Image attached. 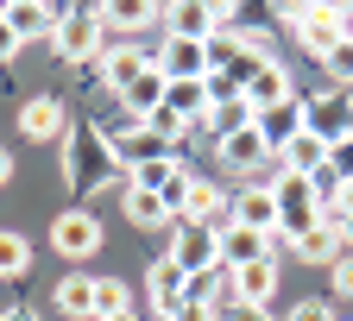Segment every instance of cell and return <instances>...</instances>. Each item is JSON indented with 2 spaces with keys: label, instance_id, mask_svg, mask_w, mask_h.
Returning a JSON list of instances; mask_svg holds the SVG:
<instances>
[{
  "label": "cell",
  "instance_id": "1",
  "mask_svg": "<svg viewBox=\"0 0 353 321\" xmlns=\"http://www.w3.org/2000/svg\"><path fill=\"white\" fill-rule=\"evenodd\" d=\"M63 183H70L76 196L126 189V164L114 158V145H108V132H101V126L76 120V126L63 132Z\"/></svg>",
  "mask_w": 353,
  "mask_h": 321
},
{
  "label": "cell",
  "instance_id": "2",
  "mask_svg": "<svg viewBox=\"0 0 353 321\" xmlns=\"http://www.w3.org/2000/svg\"><path fill=\"white\" fill-rule=\"evenodd\" d=\"M272 196H278V240H303L309 227H322V189H316V176H296V170H278L272 183Z\"/></svg>",
  "mask_w": 353,
  "mask_h": 321
},
{
  "label": "cell",
  "instance_id": "3",
  "mask_svg": "<svg viewBox=\"0 0 353 321\" xmlns=\"http://www.w3.org/2000/svg\"><path fill=\"white\" fill-rule=\"evenodd\" d=\"M164 258L183 271V278H208V271H221V234L214 227H196V220H176Z\"/></svg>",
  "mask_w": 353,
  "mask_h": 321
},
{
  "label": "cell",
  "instance_id": "4",
  "mask_svg": "<svg viewBox=\"0 0 353 321\" xmlns=\"http://www.w3.org/2000/svg\"><path fill=\"white\" fill-rule=\"evenodd\" d=\"M284 25L296 32V44H303V51L309 57H328L334 51V44L347 38V19H341V7H284Z\"/></svg>",
  "mask_w": 353,
  "mask_h": 321
},
{
  "label": "cell",
  "instance_id": "5",
  "mask_svg": "<svg viewBox=\"0 0 353 321\" xmlns=\"http://www.w3.org/2000/svg\"><path fill=\"white\" fill-rule=\"evenodd\" d=\"M101 38H108V25L95 19V7H63V19L51 25V44H57V57L63 63H88V57H95L101 51Z\"/></svg>",
  "mask_w": 353,
  "mask_h": 321
},
{
  "label": "cell",
  "instance_id": "6",
  "mask_svg": "<svg viewBox=\"0 0 353 321\" xmlns=\"http://www.w3.org/2000/svg\"><path fill=\"white\" fill-rule=\"evenodd\" d=\"M51 246H57L63 258H88V252H101V220L88 214V208L57 214V220H51Z\"/></svg>",
  "mask_w": 353,
  "mask_h": 321
},
{
  "label": "cell",
  "instance_id": "7",
  "mask_svg": "<svg viewBox=\"0 0 353 321\" xmlns=\"http://www.w3.org/2000/svg\"><path fill=\"white\" fill-rule=\"evenodd\" d=\"M214 234H221V265H228V271H240V265H259V258H278V240L252 234V227H240V220H221Z\"/></svg>",
  "mask_w": 353,
  "mask_h": 321
},
{
  "label": "cell",
  "instance_id": "8",
  "mask_svg": "<svg viewBox=\"0 0 353 321\" xmlns=\"http://www.w3.org/2000/svg\"><path fill=\"white\" fill-rule=\"evenodd\" d=\"M228 220L252 227V234H265V240H278V196H272V183H252V189H240L234 208H228Z\"/></svg>",
  "mask_w": 353,
  "mask_h": 321
},
{
  "label": "cell",
  "instance_id": "9",
  "mask_svg": "<svg viewBox=\"0 0 353 321\" xmlns=\"http://www.w3.org/2000/svg\"><path fill=\"white\" fill-rule=\"evenodd\" d=\"M145 296H152V309H158V315L170 321L176 309H183V302H190V278H183V271H176L170 258H158V265L145 271Z\"/></svg>",
  "mask_w": 353,
  "mask_h": 321
},
{
  "label": "cell",
  "instance_id": "10",
  "mask_svg": "<svg viewBox=\"0 0 353 321\" xmlns=\"http://www.w3.org/2000/svg\"><path fill=\"white\" fill-rule=\"evenodd\" d=\"M252 126L265 132V145H272V158H278V152H284V145L296 139V132L309 126V101H296V95H290V101H278L272 114H259Z\"/></svg>",
  "mask_w": 353,
  "mask_h": 321
},
{
  "label": "cell",
  "instance_id": "11",
  "mask_svg": "<svg viewBox=\"0 0 353 321\" xmlns=\"http://www.w3.org/2000/svg\"><path fill=\"white\" fill-rule=\"evenodd\" d=\"M272 296H278V258H259V265L234 271V302L240 309H265Z\"/></svg>",
  "mask_w": 353,
  "mask_h": 321
},
{
  "label": "cell",
  "instance_id": "12",
  "mask_svg": "<svg viewBox=\"0 0 353 321\" xmlns=\"http://www.w3.org/2000/svg\"><path fill=\"white\" fill-rule=\"evenodd\" d=\"M19 132H26V139H63V132H70L63 101H57V95H32V101L19 107Z\"/></svg>",
  "mask_w": 353,
  "mask_h": 321
},
{
  "label": "cell",
  "instance_id": "13",
  "mask_svg": "<svg viewBox=\"0 0 353 321\" xmlns=\"http://www.w3.org/2000/svg\"><path fill=\"white\" fill-rule=\"evenodd\" d=\"M240 101H246L252 114H272L278 101H290V70H284L278 57H272V63H259V76L246 82V95H240Z\"/></svg>",
  "mask_w": 353,
  "mask_h": 321
},
{
  "label": "cell",
  "instance_id": "14",
  "mask_svg": "<svg viewBox=\"0 0 353 321\" xmlns=\"http://www.w3.org/2000/svg\"><path fill=\"white\" fill-rule=\"evenodd\" d=\"M214 145H221V164H228V170H259V164H272V145H265L259 126L228 132V139H214Z\"/></svg>",
  "mask_w": 353,
  "mask_h": 321
},
{
  "label": "cell",
  "instance_id": "15",
  "mask_svg": "<svg viewBox=\"0 0 353 321\" xmlns=\"http://www.w3.org/2000/svg\"><path fill=\"white\" fill-rule=\"evenodd\" d=\"M0 19H7V25L19 32V44H26V38H51V25L63 19V7H44V0H13V7H0Z\"/></svg>",
  "mask_w": 353,
  "mask_h": 321
},
{
  "label": "cell",
  "instance_id": "16",
  "mask_svg": "<svg viewBox=\"0 0 353 321\" xmlns=\"http://www.w3.org/2000/svg\"><path fill=\"white\" fill-rule=\"evenodd\" d=\"M95 19L108 32H139V25L164 19V7H158V0H108V7H95Z\"/></svg>",
  "mask_w": 353,
  "mask_h": 321
},
{
  "label": "cell",
  "instance_id": "17",
  "mask_svg": "<svg viewBox=\"0 0 353 321\" xmlns=\"http://www.w3.org/2000/svg\"><path fill=\"white\" fill-rule=\"evenodd\" d=\"M278 164H284V170H296V176H322V164H328V145L316 139V132H296V139L278 152Z\"/></svg>",
  "mask_w": 353,
  "mask_h": 321
},
{
  "label": "cell",
  "instance_id": "18",
  "mask_svg": "<svg viewBox=\"0 0 353 321\" xmlns=\"http://www.w3.org/2000/svg\"><path fill=\"white\" fill-rule=\"evenodd\" d=\"M164 107H170L176 120H190V126L208 120V107H214V101H208V82H170V88H164Z\"/></svg>",
  "mask_w": 353,
  "mask_h": 321
},
{
  "label": "cell",
  "instance_id": "19",
  "mask_svg": "<svg viewBox=\"0 0 353 321\" xmlns=\"http://www.w3.org/2000/svg\"><path fill=\"white\" fill-rule=\"evenodd\" d=\"M145 70H152V57H145V51H132V44H120V51H108V57H101V76L120 88V95H126V88L139 82Z\"/></svg>",
  "mask_w": 353,
  "mask_h": 321
},
{
  "label": "cell",
  "instance_id": "20",
  "mask_svg": "<svg viewBox=\"0 0 353 321\" xmlns=\"http://www.w3.org/2000/svg\"><path fill=\"white\" fill-rule=\"evenodd\" d=\"M120 202H126V220L145 227V234H152V227H170V208H164L158 189H120Z\"/></svg>",
  "mask_w": 353,
  "mask_h": 321
},
{
  "label": "cell",
  "instance_id": "21",
  "mask_svg": "<svg viewBox=\"0 0 353 321\" xmlns=\"http://www.w3.org/2000/svg\"><path fill=\"white\" fill-rule=\"evenodd\" d=\"M183 220H196V227H221V183H208V176H190Z\"/></svg>",
  "mask_w": 353,
  "mask_h": 321
},
{
  "label": "cell",
  "instance_id": "22",
  "mask_svg": "<svg viewBox=\"0 0 353 321\" xmlns=\"http://www.w3.org/2000/svg\"><path fill=\"white\" fill-rule=\"evenodd\" d=\"M290 252H296L303 265H334V258H341V234L322 220V227H309L303 240H290Z\"/></svg>",
  "mask_w": 353,
  "mask_h": 321
},
{
  "label": "cell",
  "instance_id": "23",
  "mask_svg": "<svg viewBox=\"0 0 353 321\" xmlns=\"http://www.w3.org/2000/svg\"><path fill=\"white\" fill-rule=\"evenodd\" d=\"M57 309H63V315H95V278L70 271V278L57 284Z\"/></svg>",
  "mask_w": 353,
  "mask_h": 321
},
{
  "label": "cell",
  "instance_id": "24",
  "mask_svg": "<svg viewBox=\"0 0 353 321\" xmlns=\"http://www.w3.org/2000/svg\"><path fill=\"white\" fill-rule=\"evenodd\" d=\"M26 271H32V240L0 227V278H26Z\"/></svg>",
  "mask_w": 353,
  "mask_h": 321
},
{
  "label": "cell",
  "instance_id": "25",
  "mask_svg": "<svg viewBox=\"0 0 353 321\" xmlns=\"http://www.w3.org/2000/svg\"><path fill=\"white\" fill-rule=\"evenodd\" d=\"M252 120H259V114H252L246 101H221V107H208V120H202V126L214 132V139H228V132H246Z\"/></svg>",
  "mask_w": 353,
  "mask_h": 321
},
{
  "label": "cell",
  "instance_id": "26",
  "mask_svg": "<svg viewBox=\"0 0 353 321\" xmlns=\"http://www.w3.org/2000/svg\"><path fill=\"white\" fill-rule=\"evenodd\" d=\"M126 315V284L120 278H95V321H114Z\"/></svg>",
  "mask_w": 353,
  "mask_h": 321
},
{
  "label": "cell",
  "instance_id": "27",
  "mask_svg": "<svg viewBox=\"0 0 353 321\" xmlns=\"http://www.w3.org/2000/svg\"><path fill=\"white\" fill-rule=\"evenodd\" d=\"M322 70H328V82L353 88V38H341V44H334V51L322 57Z\"/></svg>",
  "mask_w": 353,
  "mask_h": 321
},
{
  "label": "cell",
  "instance_id": "28",
  "mask_svg": "<svg viewBox=\"0 0 353 321\" xmlns=\"http://www.w3.org/2000/svg\"><path fill=\"white\" fill-rule=\"evenodd\" d=\"M328 278H334V296H347V302H353V252H341V258L328 265Z\"/></svg>",
  "mask_w": 353,
  "mask_h": 321
},
{
  "label": "cell",
  "instance_id": "29",
  "mask_svg": "<svg viewBox=\"0 0 353 321\" xmlns=\"http://www.w3.org/2000/svg\"><path fill=\"white\" fill-rule=\"evenodd\" d=\"M284 321H341V315H328V302H322V296H303Z\"/></svg>",
  "mask_w": 353,
  "mask_h": 321
},
{
  "label": "cell",
  "instance_id": "30",
  "mask_svg": "<svg viewBox=\"0 0 353 321\" xmlns=\"http://www.w3.org/2000/svg\"><path fill=\"white\" fill-rule=\"evenodd\" d=\"M334 220H353V176H341V189H334Z\"/></svg>",
  "mask_w": 353,
  "mask_h": 321
},
{
  "label": "cell",
  "instance_id": "31",
  "mask_svg": "<svg viewBox=\"0 0 353 321\" xmlns=\"http://www.w3.org/2000/svg\"><path fill=\"white\" fill-rule=\"evenodd\" d=\"M13 57H19V32L0 19V63H13Z\"/></svg>",
  "mask_w": 353,
  "mask_h": 321
},
{
  "label": "cell",
  "instance_id": "32",
  "mask_svg": "<svg viewBox=\"0 0 353 321\" xmlns=\"http://www.w3.org/2000/svg\"><path fill=\"white\" fill-rule=\"evenodd\" d=\"M0 321H38V315H32L26 302H13V309H0Z\"/></svg>",
  "mask_w": 353,
  "mask_h": 321
},
{
  "label": "cell",
  "instance_id": "33",
  "mask_svg": "<svg viewBox=\"0 0 353 321\" xmlns=\"http://www.w3.org/2000/svg\"><path fill=\"white\" fill-rule=\"evenodd\" d=\"M7 176H13V158H7V152H0V183H7Z\"/></svg>",
  "mask_w": 353,
  "mask_h": 321
},
{
  "label": "cell",
  "instance_id": "34",
  "mask_svg": "<svg viewBox=\"0 0 353 321\" xmlns=\"http://www.w3.org/2000/svg\"><path fill=\"white\" fill-rule=\"evenodd\" d=\"M347 114H353V88H347Z\"/></svg>",
  "mask_w": 353,
  "mask_h": 321
},
{
  "label": "cell",
  "instance_id": "35",
  "mask_svg": "<svg viewBox=\"0 0 353 321\" xmlns=\"http://www.w3.org/2000/svg\"><path fill=\"white\" fill-rule=\"evenodd\" d=\"M114 321H139V315H114Z\"/></svg>",
  "mask_w": 353,
  "mask_h": 321
}]
</instances>
